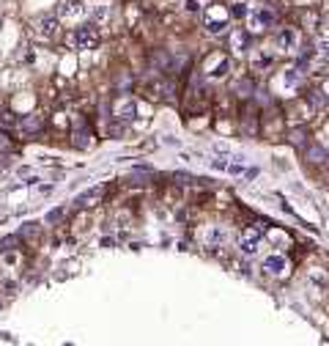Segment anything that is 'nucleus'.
Here are the masks:
<instances>
[{
	"mask_svg": "<svg viewBox=\"0 0 329 346\" xmlns=\"http://www.w3.org/2000/svg\"><path fill=\"white\" fill-rule=\"evenodd\" d=\"M58 17L61 20H80V17H85V3H83V0H61Z\"/></svg>",
	"mask_w": 329,
	"mask_h": 346,
	"instance_id": "obj_8",
	"label": "nucleus"
},
{
	"mask_svg": "<svg viewBox=\"0 0 329 346\" xmlns=\"http://www.w3.org/2000/svg\"><path fill=\"white\" fill-rule=\"evenodd\" d=\"M228 47L234 52H247L250 50V30H244V28H234L230 30V42Z\"/></svg>",
	"mask_w": 329,
	"mask_h": 346,
	"instance_id": "obj_11",
	"label": "nucleus"
},
{
	"mask_svg": "<svg viewBox=\"0 0 329 346\" xmlns=\"http://www.w3.org/2000/svg\"><path fill=\"white\" fill-rule=\"evenodd\" d=\"M104 192H107V187H93V190L83 192V195L77 198V209H85V206H96V204H102Z\"/></svg>",
	"mask_w": 329,
	"mask_h": 346,
	"instance_id": "obj_13",
	"label": "nucleus"
},
{
	"mask_svg": "<svg viewBox=\"0 0 329 346\" xmlns=\"http://www.w3.org/2000/svg\"><path fill=\"white\" fill-rule=\"evenodd\" d=\"M288 143L296 146V149H304V146H307V130H304V126L291 130V132H288Z\"/></svg>",
	"mask_w": 329,
	"mask_h": 346,
	"instance_id": "obj_16",
	"label": "nucleus"
},
{
	"mask_svg": "<svg viewBox=\"0 0 329 346\" xmlns=\"http://www.w3.org/2000/svg\"><path fill=\"white\" fill-rule=\"evenodd\" d=\"M173 181H176V184H189L192 179H189L187 173H173Z\"/></svg>",
	"mask_w": 329,
	"mask_h": 346,
	"instance_id": "obj_24",
	"label": "nucleus"
},
{
	"mask_svg": "<svg viewBox=\"0 0 329 346\" xmlns=\"http://www.w3.org/2000/svg\"><path fill=\"white\" fill-rule=\"evenodd\" d=\"M288 269V261L283 259V256H269L266 261H263V272L266 275H275V278H283Z\"/></svg>",
	"mask_w": 329,
	"mask_h": 346,
	"instance_id": "obj_12",
	"label": "nucleus"
},
{
	"mask_svg": "<svg viewBox=\"0 0 329 346\" xmlns=\"http://www.w3.org/2000/svg\"><path fill=\"white\" fill-rule=\"evenodd\" d=\"M66 42H69V47H74V50H96L99 42H102L99 25H96V22H85V25L71 30L66 36Z\"/></svg>",
	"mask_w": 329,
	"mask_h": 346,
	"instance_id": "obj_1",
	"label": "nucleus"
},
{
	"mask_svg": "<svg viewBox=\"0 0 329 346\" xmlns=\"http://www.w3.org/2000/svg\"><path fill=\"white\" fill-rule=\"evenodd\" d=\"M261 236H263L261 225H250V228H244L242 234H239V247H242L247 256H253L255 250H258V245H261Z\"/></svg>",
	"mask_w": 329,
	"mask_h": 346,
	"instance_id": "obj_7",
	"label": "nucleus"
},
{
	"mask_svg": "<svg viewBox=\"0 0 329 346\" xmlns=\"http://www.w3.org/2000/svg\"><path fill=\"white\" fill-rule=\"evenodd\" d=\"M20 236L22 239H36L38 236V223H25V225H22V231H20Z\"/></svg>",
	"mask_w": 329,
	"mask_h": 346,
	"instance_id": "obj_20",
	"label": "nucleus"
},
{
	"mask_svg": "<svg viewBox=\"0 0 329 346\" xmlns=\"http://www.w3.org/2000/svg\"><path fill=\"white\" fill-rule=\"evenodd\" d=\"M266 66H272V55H258L255 58V69H266Z\"/></svg>",
	"mask_w": 329,
	"mask_h": 346,
	"instance_id": "obj_23",
	"label": "nucleus"
},
{
	"mask_svg": "<svg viewBox=\"0 0 329 346\" xmlns=\"http://www.w3.org/2000/svg\"><path fill=\"white\" fill-rule=\"evenodd\" d=\"M203 25H206V30H208L211 36L225 33V30H228V25H230V11H228L222 3L208 6V9H206V14H203Z\"/></svg>",
	"mask_w": 329,
	"mask_h": 346,
	"instance_id": "obj_2",
	"label": "nucleus"
},
{
	"mask_svg": "<svg viewBox=\"0 0 329 346\" xmlns=\"http://www.w3.org/2000/svg\"><path fill=\"white\" fill-rule=\"evenodd\" d=\"M44 124H47V118L42 113H30V116H22V121L17 126L25 135H38V132H44Z\"/></svg>",
	"mask_w": 329,
	"mask_h": 346,
	"instance_id": "obj_9",
	"label": "nucleus"
},
{
	"mask_svg": "<svg viewBox=\"0 0 329 346\" xmlns=\"http://www.w3.org/2000/svg\"><path fill=\"white\" fill-rule=\"evenodd\" d=\"M61 217H66V209H52V212L47 214V223H58Z\"/></svg>",
	"mask_w": 329,
	"mask_h": 346,
	"instance_id": "obj_22",
	"label": "nucleus"
},
{
	"mask_svg": "<svg viewBox=\"0 0 329 346\" xmlns=\"http://www.w3.org/2000/svg\"><path fill=\"white\" fill-rule=\"evenodd\" d=\"M234 91H236L239 99H253L255 96V83L253 80H239V83L234 85Z\"/></svg>",
	"mask_w": 329,
	"mask_h": 346,
	"instance_id": "obj_15",
	"label": "nucleus"
},
{
	"mask_svg": "<svg viewBox=\"0 0 329 346\" xmlns=\"http://www.w3.org/2000/svg\"><path fill=\"white\" fill-rule=\"evenodd\" d=\"M304 159L307 162H326V151L321 146H304Z\"/></svg>",
	"mask_w": 329,
	"mask_h": 346,
	"instance_id": "obj_17",
	"label": "nucleus"
},
{
	"mask_svg": "<svg viewBox=\"0 0 329 346\" xmlns=\"http://www.w3.org/2000/svg\"><path fill=\"white\" fill-rule=\"evenodd\" d=\"M110 113H113L110 118H115V121L129 124L132 118L138 116V102H134V96H132V94L118 91V96H113V102H110Z\"/></svg>",
	"mask_w": 329,
	"mask_h": 346,
	"instance_id": "obj_3",
	"label": "nucleus"
},
{
	"mask_svg": "<svg viewBox=\"0 0 329 346\" xmlns=\"http://www.w3.org/2000/svg\"><path fill=\"white\" fill-rule=\"evenodd\" d=\"M38 25H42V33H44V36H52L55 30H58V17L47 14V17H42V20H38Z\"/></svg>",
	"mask_w": 329,
	"mask_h": 346,
	"instance_id": "obj_18",
	"label": "nucleus"
},
{
	"mask_svg": "<svg viewBox=\"0 0 329 346\" xmlns=\"http://www.w3.org/2000/svg\"><path fill=\"white\" fill-rule=\"evenodd\" d=\"M0 151H14V140L9 138L6 130H0Z\"/></svg>",
	"mask_w": 329,
	"mask_h": 346,
	"instance_id": "obj_21",
	"label": "nucleus"
},
{
	"mask_svg": "<svg viewBox=\"0 0 329 346\" xmlns=\"http://www.w3.org/2000/svg\"><path fill=\"white\" fill-rule=\"evenodd\" d=\"M20 121L14 118V113L11 110H3L0 113V130H11V126H17Z\"/></svg>",
	"mask_w": 329,
	"mask_h": 346,
	"instance_id": "obj_19",
	"label": "nucleus"
},
{
	"mask_svg": "<svg viewBox=\"0 0 329 346\" xmlns=\"http://www.w3.org/2000/svg\"><path fill=\"white\" fill-rule=\"evenodd\" d=\"M17 247H22V236H20V234H9V236H3V239H0V256L14 253Z\"/></svg>",
	"mask_w": 329,
	"mask_h": 346,
	"instance_id": "obj_14",
	"label": "nucleus"
},
{
	"mask_svg": "<svg viewBox=\"0 0 329 346\" xmlns=\"http://www.w3.org/2000/svg\"><path fill=\"white\" fill-rule=\"evenodd\" d=\"M71 146L80 149V151H85V149H91L93 146V132H91V126H88V121L83 116H74L71 118Z\"/></svg>",
	"mask_w": 329,
	"mask_h": 346,
	"instance_id": "obj_4",
	"label": "nucleus"
},
{
	"mask_svg": "<svg viewBox=\"0 0 329 346\" xmlns=\"http://www.w3.org/2000/svg\"><path fill=\"white\" fill-rule=\"evenodd\" d=\"M275 44L280 47V50H285V52H294L296 44H299V33H296V28H283V30H277Z\"/></svg>",
	"mask_w": 329,
	"mask_h": 346,
	"instance_id": "obj_10",
	"label": "nucleus"
},
{
	"mask_svg": "<svg viewBox=\"0 0 329 346\" xmlns=\"http://www.w3.org/2000/svg\"><path fill=\"white\" fill-rule=\"evenodd\" d=\"M228 69H230V58H228V55H220V52H217V55H208V58H206L203 75L217 80V77H225Z\"/></svg>",
	"mask_w": 329,
	"mask_h": 346,
	"instance_id": "obj_6",
	"label": "nucleus"
},
{
	"mask_svg": "<svg viewBox=\"0 0 329 346\" xmlns=\"http://www.w3.org/2000/svg\"><path fill=\"white\" fill-rule=\"evenodd\" d=\"M250 30H266L275 25L277 20V11L272 9V6H255V9H250Z\"/></svg>",
	"mask_w": 329,
	"mask_h": 346,
	"instance_id": "obj_5",
	"label": "nucleus"
}]
</instances>
